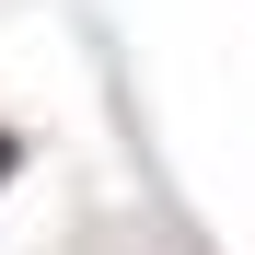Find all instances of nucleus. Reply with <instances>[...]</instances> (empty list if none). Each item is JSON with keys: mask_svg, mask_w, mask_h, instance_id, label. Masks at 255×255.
Returning <instances> with one entry per match:
<instances>
[{"mask_svg": "<svg viewBox=\"0 0 255 255\" xmlns=\"http://www.w3.org/2000/svg\"><path fill=\"white\" fill-rule=\"evenodd\" d=\"M12 162H23V139H12V128H0V186H12Z\"/></svg>", "mask_w": 255, "mask_h": 255, "instance_id": "1", "label": "nucleus"}]
</instances>
